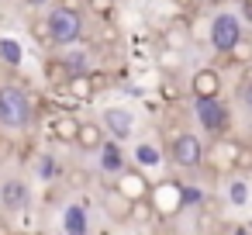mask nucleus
I'll return each instance as SVG.
<instances>
[{
  "instance_id": "1",
  "label": "nucleus",
  "mask_w": 252,
  "mask_h": 235,
  "mask_svg": "<svg viewBox=\"0 0 252 235\" xmlns=\"http://www.w3.org/2000/svg\"><path fill=\"white\" fill-rule=\"evenodd\" d=\"M45 21H49V35H52V45H73V42H80L83 38V14L73 7V4H56L49 14H45Z\"/></svg>"
},
{
  "instance_id": "2",
  "label": "nucleus",
  "mask_w": 252,
  "mask_h": 235,
  "mask_svg": "<svg viewBox=\"0 0 252 235\" xmlns=\"http://www.w3.org/2000/svg\"><path fill=\"white\" fill-rule=\"evenodd\" d=\"M0 125L4 128H28L32 125V97L25 87H0Z\"/></svg>"
},
{
  "instance_id": "3",
  "label": "nucleus",
  "mask_w": 252,
  "mask_h": 235,
  "mask_svg": "<svg viewBox=\"0 0 252 235\" xmlns=\"http://www.w3.org/2000/svg\"><path fill=\"white\" fill-rule=\"evenodd\" d=\"M193 114H197L200 128H204L211 138H221V135H228V128H231V111H228L224 101H218V97H200V101H193Z\"/></svg>"
},
{
  "instance_id": "4",
  "label": "nucleus",
  "mask_w": 252,
  "mask_h": 235,
  "mask_svg": "<svg viewBox=\"0 0 252 235\" xmlns=\"http://www.w3.org/2000/svg\"><path fill=\"white\" fill-rule=\"evenodd\" d=\"M169 159H173L180 169L193 173V169L204 166V142H200L193 132H180V135H173V142H169Z\"/></svg>"
},
{
  "instance_id": "5",
  "label": "nucleus",
  "mask_w": 252,
  "mask_h": 235,
  "mask_svg": "<svg viewBox=\"0 0 252 235\" xmlns=\"http://www.w3.org/2000/svg\"><path fill=\"white\" fill-rule=\"evenodd\" d=\"M238 38H242V21H238V14L218 11V14L211 18V45H214V52L224 56Z\"/></svg>"
},
{
  "instance_id": "6",
  "label": "nucleus",
  "mask_w": 252,
  "mask_h": 235,
  "mask_svg": "<svg viewBox=\"0 0 252 235\" xmlns=\"http://www.w3.org/2000/svg\"><path fill=\"white\" fill-rule=\"evenodd\" d=\"M235 149H238V142H231V138H214L207 149H204V166L207 169H214V173H231V166H235Z\"/></svg>"
},
{
  "instance_id": "7",
  "label": "nucleus",
  "mask_w": 252,
  "mask_h": 235,
  "mask_svg": "<svg viewBox=\"0 0 252 235\" xmlns=\"http://www.w3.org/2000/svg\"><path fill=\"white\" fill-rule=\"evenodd\" d=\"M100 87H104V80H100L94 69H90V73H73V76L63 83V90H66V94H69L76 104H87V101H94Z\"/></svg>"
},
{
  "instance_id": "8",
  "label": "nucleus",
  "mask_w": 252,
  "mask_h": 235,
  "mask_svg": "<svg viewBox=\"0 0 252 235\" xmlns=\"http://www.w3.org/2000/svg\"><path fill=\"white\" fill-rule=\"evenodd\" d=\"M114 190H118L121 197H128V201H145V197L152 194V187H149L145 173H142V169H131V166H125V169L118 173Z\"/></svg>"
},
{
  "instance_id": "9",
  "label": "nucleus",
  "mask_w": 252,
  "mask_h": 235,
  "mask_svg": "<svg viewBox=\"0 0 252 235\" xmlns=\"http://www.w3.org/2000/svg\"><path fill=\"white\" fill-rule=\"evenodd\" d=\"M100 125H104V132H107L111 138L125 142V138L135 132V114H131L128 107H107V111L100 114Z\"/></svg>"
},
{
  "instance_id": "10",
  "label": "nucleus",
  "mask_w": 252,
  "mask_h": 235,
  "mask_svg": "<svg viewBox=\"0 0 252 235\" xmlns=\"http://www.w3.org/2000/svg\"><path fill=\"white\" fill-rule=\"evenodd\" d=\"M190 94H193V101H200V97H218V94H221V73H218L214 66H200V69L190 76Z\"/></svg>"
},
{
  "instance_id": "11",
  "label": "nucleus",
  "mask_w": 252,
  "mask_h": 235,
  "mask_svg": "<svg viewBox=\"0 0 252 235\" xmlns=\"http://www.w3.org/2000/svg\"><path fill=\"white\" fill-rule=\"evenodd\" d=\"M28 201H32V190H28L25 180H4L0 183V204L7 211H21V207H28Z\"/></svg>"
},
{
  "instance_id": "12",
  "label": "nucleus",
  "mask_w": 252,
  "mask_h": 235,
  "mask_svg": "<svg viewBox=\"0 0 252 235\" xmlns=\"http://www.w3.org/2000/svg\"><path fill=\"white\" fill-rule=\"evenodd\" d=\"M76 132H80V118H76L73 111L56 114L52 125H49V135H52L56 142H66V145H76Z\"/></svg>"
},
{
  "instance_id": "13",
  "label": "nucleus",
  "mask_w": 252,
  "mask_h": 235,
  "mask_svg": "<svg viewBox=\"0 0 252 235\" xmlns=\"http://www.w3.org/2000/svg\"><path fill=\"white\" fill-rule=\"evenodd\" d=\"M97 152H100V169H104V173H114V176H118V173L125 169V149H121L118 138H111V142L104 138V145H100Z\"/></svg>"
},
{
  "instance_id": "14",
  "label": "nucleus",
  "mask_w": 252,
  "mask_h": 235,
  "mask_svg": "<svg viewBox=\"0 0 252 235\" xmlns=\"http://www.w3.org/2000/svg\"><path fill=\"white\" fill-rule=\"evenodd\" d=\"M76 145H80L83 152H97V149L104 145V125H100V121H80Z\"/></svg>"
},
{
  "instance_id": "15",
  "label": "nucleus",
  "mask_w": 252,
  "mask_h": 235,
  "mask_svg": "<svg viewBox=\"0 0 252 235\" xmlns=\"http://www.w3.org/2000/svg\"><path fill=\"white\" fill-rule=\"evenodd\" d=\"M63 225H66V235H87V211L80 204H69L63 211Z\"/></svg>"
},
{
  "instance_id": "16",
  "label": "nucleus",
  "mask_w": 252,
  "mask_h": 235,
  "mask_svg": "<svg viewBox=\"0 0 252 235\" xmlns=\"http://www.w3.org/2000/svg\"><path fill=\"white\" fill-rule=\"evenodd\" d=\"M0 63L11 66V69H18L25 63V45L18 38H0Z\"/></svg>"
},
{
  "instance_id": "17",
  "label": "nucleus",
  "mask_w": 252,
  "mask_h": 235,
  "mask_svg": "<svg viewBox=\"0 0 252 235\" xmlns=\"http://www.w3.org/2000/svg\"><path fill=\"white\" fill-rule=\"evenodd\" d=\"M224 59H228L231 66H249V63H252V38H245V35H242V38L224 52Z\"/></svg>"
},
{
  "instance_id": "18",
  "label": "nucleus",
  "mask_w": 252,
  "mask_h": 235,
  "mask_svg": "<svg viewBox=\"0 0 252 235\" xmlns=\"http://www.w3.org/2000/svg\"><path fill=\"white\" fill-rule=\"evenodd\" d=\"M135 163H138L142 169H152V166H159V163H162V152H159L152 142H142V145L135 149Z\"/></svg>"
},
{
  "instance_id": "19",
  "label": "nucleus",
  "mask_w": 252,
  "mask_h": 235,
  "mask_svg": "<svg viewBox=\"0 0 252 235\" xmlns=\"http://www.w3.org/2000/svg\"><path fill=\"white\" fill-rule=\"evenodd\" d=\"M183 45H187V28H183V25H169V28L162 32V49H173V52H176V49H183Z\"/></svg>"
},
{
  "instance_id": "20",
  "label": "nucleus",
  "mask_w": 252,
  "mask_h": 235,
  "mask_svg": "<svg viewBox=\"0 0 252 235\" xmlns=\"http://www.w3.org/2000/svg\"><path fill=\"white\" fill-rule=\"evenodd\" d=\"M235 173H252V142H238L235 149Z\"/></svg>"
},
{
  "instance_id": "21",
  "label": "nucleus",
  "mask_w": 252,
  "mask_h": 235,
  "mask_svg": "<svg viewBox=\"0 0 252 235\" xmlns=\"http://www.w3.org/2000/svg\"><path fill=\"white\" fill-rule=\"evenodd\" d=\"M63 63L69 73H90V52H66Z\"/></svg>"
},
{
  "instance_id": "22",
  "label": "nucleus",
  "mask_w": 252,
  "mask_h": 235,
  "mask_svg": "<svg viewBox=\"0 0 252 235\" xmlns=\"http://www.w3.org/2000/svg\"><path fill=\"white\" fill-rule=\"evenodd\" d=\"M45 76H49V83H52V87H63L73 73L66 69V63H63V59H52V63L45 66Z\"/></svg>"
},
{
  "instance_id": "23",
  "label": "nucleus",
  "mask_w": 252,
  "mask_h": 235,
  "mask_svg": "<svg viewBox=\"0 0 252 235\" xmlns=\"http://www.w3.org/2000/svg\"><path fill=\"white\" fill-rule=\"evenodd\" d=\"M87 11L97 21H111L114 18V0H87Z\"/></svg>"
},
{
  "instance_id": "24",
  "label": "nucleus",
  "mask_w": 252,
  "mask_h": 235,
  "mask_svg": "<svg viewBox=\"0 0 252 235\" xmlns=\"http://www.w3.org/2000/svg\"><path fill=\"white\" fill-rule=\"evenodd\" d=\"M152 211H156V207H152V201H149V197H145V201H131L128 218H131V221H138V225H145V221L152 218Z\"/></svg>"
},
{
  "instance_id": "25",
  "label": "nucleus",
  "mask_w": 252,
  "mask_h": 235,
  "mask_svg": "<svg viewBox=\"0 0 252 235\" xmlns=\"http://www.w3.org/2000/svg\"><path fill=\"white\" fill-rule=\"evenodd\" d=\"M32 35L42 42V45H52V35H49V21L45 18H38V21H32Z\"/></svg>"
},
{
  "instance_id": "26",
  "label": "nucleus",
  "mask_w": 252,
  "mask_h": 235,
  "mask_svg": "<svg viewBox=\"0 0 252 235\" xmlns=\"http://www.w3.org/2000/svg\"><path fill=\"white\" fill-rule=\"evenodd\" d=\"M228 197H231V204H245V201H249L245 183H231V187H228Z\"/></svg>"
},
{
  "instance_id": "27",
  "label": "nucleus",
  "mask_w": 252,
  "mask_h": 235,
  "mask_svg": "<svg viewBox=\"0 0 252 235\" xmlns=\"http://www.w3.org/2000/svg\"><path fill=\"white\" fill-rule=\"evenodd\" d=\"M162 97H166V104H173V101H180V87H176L173 80H166V83H162Z\"/></svg>"
},
{
  "instance_id": "28",
  "label": "nucleus",
  "mask_w": 252,
  "mask_h": 235,
  "mask_svg": "<svg viewBox=\"0 0 252 235\" xmlns=\"http://www.w3.org/2000/svg\"><path fill=\"white\" fill-rule=\"evenodd\" d=\"M242 104L252 107V80H245V87H242Z\"/></svg>"
},
{
  "instance_id": "29",
  "label": "nucleus",
  "mask_w": 252,
  "mask_h": 235,
  "mask_svg": "<svg viewBox=\"0 0 252 235\" xmlns=\"http://www.w3.org/2000/svg\"><path fill=\"white\" fill-rule=\"evenodd\" d=\"M242 18L252 25V0H242Z\"/></svg>"
},
{
  "instance_id": "30",
  "label": "nucleus",
  "mask_w": 252,
  "mask_h": 235,
  "mask_svg": "<svg viewBox=\"0 0 252 235\" xmlns=\"http://www.w3.org/2000/svg\"><path fill=\"white\" fill-rule=\"evenodd\" d=\"M56 173V163L52 159H42V176H52Z\"/></svg>"
},
{
  "instance_id": "31",
  "label": "nucleus",
  "mask_w": 252,
  "mask_h": 235,
  "mask_svg": "<svg viewBox=\"0 0 252 235\" xmlns=\"http://www.w3.org/2000/svg\"><path fill=\"white\" fill-rule=\"evenodd\" d=\"M28 7H42V4H49V0H25Z\"/></svg>"
},
{
  "instance_id": "32",
  "label": "nucleus",
  "mask_w": 252,
  "mask_h": 235,
  "mask_svg": "<svg viewBox=\"0 0 252 235\" xmlns=\"http://www.w3.org/2000/svg\"><path fill=\"white\" fill-rule=\"evenodd\" d=\"M211 4H221V0H211Z\"/></svg>"
},
{
  "instance_id": "33",
  "label": "nucleus",
  "mask_w": 252,
  "mask_h": 235,
  "mask_svg": "<svg viewBox=\"0 0 252 235\" xmlns=\"http://www.w3.org/2000/svg\"><path fill=\"white\" fill-rule=\"evenodd\" d=\"M18 235H28V232H18Z\"/></svg>"
}]
</instances>
